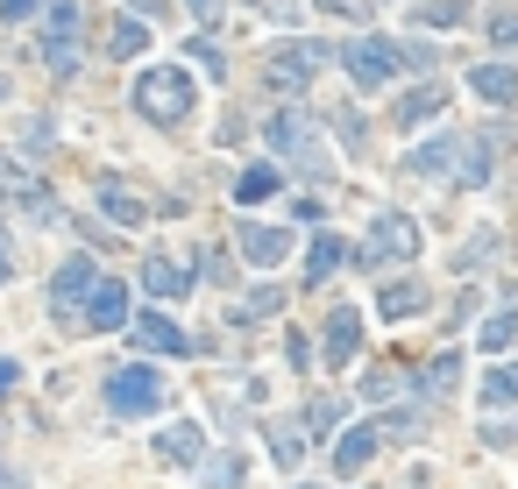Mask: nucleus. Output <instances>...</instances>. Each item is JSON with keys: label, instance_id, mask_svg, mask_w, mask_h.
I'll return each instance as SVG.
<instances>
[{"label": "nucleus", "instance_id": "obj_1", "mask_svg": "<svg viewBox=\"0 0 518 489\" xmlns=\"http://www.w3.org/2000/svg\"><path fill=\"white\" fill-rule=\"evenodd\" d=\"M341 71H348V86H355V93H384L391 78L405 71V43H391V36L369 29V36H355V43L341 50Z\"/></svg>", "mask_w": 518, "mask_h": 489}, {"label": "nucleus", "instance_id": "obj_2", "mask_svg": "<svg viewBox=\"0 0 518 489\" xmlns=\"http://www.w3.org/2000/svg\"><path fill=\"white\" fill-rule=\"evenodd\" d=\"M107 404H114V419H157L164 404H171V390H164V376L157 369H114L107 376Z\"/></svg>", "mask_w": 518, "mask_h": 489}, {"label": "nucleus", "instance_id": "obj_3", "mask_svg": "<svg viewBox=\"0 0 518 489\" xmlns=\"http://www.w3.org/2000/svg\"><path fill=\"white\" fill-rule=\"evenodd\" d=\"M263 135H270V156H291L299 171H313V178H327V171H334L327 149H320V135H313V114H270V121H263Z\"/></svg>", "mask_w": 518, "mask_h": 489}, {"label": "nucleus", "instance_id": "obj_4", "mask_svg": "<svg viewBox=\"0 0 518 489\" xmlns=\"http://www.w3.org/2000/svg\"><path fill=\"white\" fill-rule=\"evenodd\" d=\"M135 107L150 114V121H185V114H192V78H185L178 64L142 71V78H135Z\"/></svg>", "mask_w": 518, "mask_h": 489}, {"label": "nucleus", "instance_id": "obj_5", "mask_svg": "<svg viewBox=\"0 0 518 489\" xmlns=\"http://www.w3.org/2000/svg\"><path fill=\"white\" fill-rule=\"evenodd\" d=\"M419 220L412 213H377V220H369V241H362V256L369 263H412L419 256Z\"/></svg>", "mask_w": 518, "mask_h": 489}, {"label": "nucleus", "instance_id": "obj_6", "mask_svg": "<svg viewBox=\"0 0 518 489\" xmlns=\"http://www.w3.org/2000/svg\"><path fill=\"white\" fill-rule=\"evenodd\" d=\"M327 57H334V50H327V43H313V36H284V43L270 50V86H277V93H299Z\"/></svg>", "mask_w": 518, "mask_h": 489}, {"label": "nucleus", "instance_id": "obj_7", "mask_svg": "<svg viewBox=\"0 0 518 489\" xmlns=\"http://www.w3.org/2000/svg\"><path fill=\"white\" fill-rule=\"evenodd\" d=\"M79 29H86L79 0H50V8H43V57H50L57 71L79 64Z\"/></svg>", "mask_w": 518, "mask_h": 489}, {"label": "nucleus", "instance_id": "obj_8", "mask_svg": "<svg viewBox=\"0 0 518 489\" xmlns=\"http://www.w3.org/2000/svg\"><path fill=\"white\" fill-rule=\"evenodd\" d=\"M107 277H100V263L93 256H71L57 277H50V305L57 312H79V305H93V291H100Z\"/></svg>", "mask_w": 518, "mask_h": 489}, {"label": "nucleus", "instance_id": "obj_9", "mask_svg": "<svg viewBox=\"0 0 518 489\" xmlns=\"http://www.w3.org/2000/svg\"><path fill=\"white\" fill-rule=\"evenodd\" d=\"M242 256H249L256 270H277V263L291 256V227H270V220H249V227H242Z\"/></svg>", "mask_w": 518, "mask_h": 489}, {"label": "nucleus", "instance_id": "obj_10", "mask_svg": "<svg viewBox=\"0 0 518 489\" xmlns=\"http://www.w3.org/2000/svg\"><path fill=\"white\" fill-rule=\"evenodd\" d=\"M440 114H448V86H440V78H426L419 93H405V100H398V128H405V135H412V128H426V121H440Z\"/></svg>", "mask_w": 518, "mask_h": 489}, {"label": "nucleus", "instance_id": "obj_11", "mask_svg": "<svg viewBox=\"0 0 518 489\" xmlns=\"http://www.w3.org/2000/svg\"><path fill=\"white\" fill-rule=\"evenodd\" d=\"M355 348H362V312H348V305H341V312L327 319V369H348V362H355Z\"/></svg>", "mask_w": 518, "mask_h": 489}, {"label": "nucleus", "instance_id": "obj_12", "mask_svg": "<svg viewBox=\"0 0 518 489\" xmlns=\"http://www.w3.org/2000/svg\"><path fill=\"white\" fill-rule=\"evenodd\" d=\"M469 93L490 100V107H511V100H518V71H511V64H476V71H469Z\"/></svg>", "mask_w": 518, "mask_h": 489}, {"label": "nucleus", "instance_id": "obj_13", "mask_svg": "<svg viewBox=\"0 0 518 489\" xmlns=\"http://www.w3.org/2000/svg\"><path fill=\"white\" fill-rule=\"evenodd\" d=\"M142 291H150V298H185L192 277H185L178 256H150V263H142Z\"/></svg>", "mask_w": 518, "mask_h": 489}, {"label": "nucleus", "instance_id": "obj_14", "mask_svg": "<svg viewBox=\"0 0 518 489\" xmlns=\"http://www.w3.org/2000/svg\"><path fill=\"white\" fill-rule=\"evenodd\" d=\"M100 213H107L114 227H142V220H150V206H142L121 178H100Z\"/></svg>", "mask_w": 518, "mask_h": 489}, {"label": "nucleus", "instance_id": "obj_15", "mask_svg": "<svg viewBox=\"0 0 518 489\" xmlns=\"http://www.w3.org/2000/svg\"><path fill=\"white\" fill-rule=\"evenodd\" d=\"M455 156H462V142H455V135H440V142H426V149H412V156H405V171H412V178H448V171H455Z\"/></svg>", "mask_w": 518, "mask_h": 489}, {"label": "nucleus", "instance_id": "obj_16", "mask_svg": "<svg viewBox=\"0 0 518 489\" xmlns=\"http://www.w3.org/2000/svg\"><path fill=\"white\" fill-rule=\"evenodd\" d=\"M377 440H384L377 426H355V433H341V447H334V468H341V475H362L369 461H377Z\"/></svg>", "mask_w": 518, "mask_h": 489}, {"label": "nucleus", "instance_id": "obj_17", "mask_svg": "<svg viewBox=\"0 0 518 489\" xmlns=\"http://www.w3.org/2000/svg\"><path fill=\"white\" fill-rule=\"evenodd\" d=\"M135 341L150 348V355H185V348H192V341L178 334V326H171L164 312H142V319H135Z\"/></svg>", "mask_w": 518, "mask_h": 489}, {"label": "nucleus", "instance_id": "obj_18", "mask_svg": "<svg viewBox=\"0 0 518 489\" xmlns=\"http://www.w3.org/2000/svg\"><path fill=\"white\" fill-rule=\"evenodd\" d=\"M86 326H93V334H114V326H128V291H121V284H100L93 305H86Z\"/></svg>", "mask_w": 518, "mask_h": 489}, {"label": "nucleus", "instance_id": "obj_19", "mask_svg": "<svg viewBox=\"0 0 518 489\" xmlns=\"http://www.w3.org/2000/svg\"><path fill=\"white\" fill-rule=\"evenodd\" d=\"M426 305H433L426 284H384V291H377V312H384V319H412V312H426Z\"/></svg>", "mask_w": 518, "mask_h": 489}, {"label": "nucleus", "instance_id": "obj_20", "mask_svg": "<svg viewBox=\"0 0 518 489\" xmlns=\"http://www.w3.org/2000/svg\"><path fill=\"white\" fill-rule=\"evenodd\" d=\"M199 447H206V440H199V426H192V419H178V426H164V433H157V461H199Z\"/></svg>", "mask_w": 518, "mask_h": 489}, {"label": "nucleus", "instance_id": "obj_21", "mask_svg": "<svg viewBox=\"0 0 518 489\" xmlns=\"http://www.w3.org/2000/svg\"><path fill=\"white\" fill-rule=\"evenodd\" d=\"M277 185H284V171H277V163H249V171L235 178V199H242V206H263Z\"/></svg>", "mask_w": 518, "mask_h": 489}, {"label": "nucleus", "instance_id": "obj_22", "mask_svg": "<svg viewBox=\"0 0 518 489\" xmlns=\"http://www.w3.org/2000/svg\"><path fill=\"white\" fill-rule=\"evenodd\" d=\"M511 341H518V312H490V319L476 326V348H483V355H504Z\"/></svg>", "mask_w": 518, "mask_h": 489}, {"label": "nucleus", "instance_id": "obj_23", "mask_svg": "<svg viewBox=\"0 0 518 489\" xmlns=\"http://www.w3.org/2000/svg\"><path fill=\"white\" fill-rule=\"evenodd\" d=\"M270 461L277 468H299L306 461V433L299 426H270Z\"/></svg>", "mask_w": 518, "mask_h": 489}, {"label": "nucleus", "instance_id": "obj_24", "mask_svg": "<svg viewBox=\"0 0 518 489\" xmlns=\"http://www.w3.org/2000/svg\"><path fill=\"white\" fill-rule=\"evenodd\" d=\"M483 404H518V362H504V369L483 376Z\"/></svg>", "mask_w": 518, "mask_h": 489}, {"label": "nucleus", "instance_id": "obj_25", "mask_svg": "<svg viewBox=\"0 0 518 489\" xmlns=\"http://www.w3.org/2000/svg\"><path fill=\"white\" fill-rule=\"evenodd\" d=\"M490 43L518 50V0H497V8H490Z\"/></svg>", "mask_w": 518, "mask_h": 489}, {"label": "nucleus", "instance_id": "obj_26", "mask_svg": "<svg viewBox=\"0 0 518 489\" xmlns=\"http://www.w3.org/2000/svg\"><path fill=\"white\" fill-rule=\"evenodd\" d=\"M462 15H469L462 0H419V22H426V29H455Z\"/></svg>", "mask_w": 518, "mask_h": 489}, {"label": "nucleus", "instance_id": "obj_27", "mask_svg": "<svg viewBox=\"0 0 518 489\" xmlns=\"http://www.w3.org/2000/svg\"><path fill=\"white\" fill-rule=\"evenodd\" d=\"M242 475H249V468H242V454H220V461H206V482H213V489H242Z\"/></svg>", "mask_w": 518, "mask_h": 489}, {"label": "nucleus", "instance_id": "obj_28", "mask_svg": "<svg viewBox=\"0 0 518 489\" xmlns=\"http://www.w3.org/2000/svg\"><path fill=\"white\" fill-rule=\"evenodd\" d=\"M334 263H341V241H334V234H320L313 249H306V277H327Z\"/></svg>", "mask_w": 518, "mask_h": 489}, {"label": "nucleus", "instance_id": "obj_29", "mask_svg": "<svg viewBox=\"0 0 518 489\" xmlns=\"http://www.w3.org/2000/svg\"><path fill=\"white\" fill-rule=\"evenodd\" d=\"M142 43H150V29H142V22H114V36H107V50H114V57H135Z\"/></svg>", "mask_w": 518, "mask_h": 489}, {"label": "nucleus", "instance_id": "obj_30", "mask_svg": "<svg viewBox=\"0 0 518 489\" xmlns=\"http://www.w3.org/2000/svg\"><path fill=\"white\" fill-rule=\"evenodd\" d=\"M277 305H284V291H277V284H263V291H249V298L235 305V319H263V312H277Z\"/></svg>", "mask_w": 518, "mask_h": 489}, {"label": "nucleus", "instance_id": "obj_31", "mask_svg": "<svg viewBox=\"0 0 518 489\" xmlns=\"http://www.w3.org/2000/svg\"><path fill=\"white\" fill-rule=\"evenodd\" d=\"M455 376H462V362H455V355H440V362L419 376V390H455Z\"/></svg>", "mask_w": 518, "mask_h": 489}, {"label": "nucleus", "instance_id": "obj_32", "mask_svg": "<svg viewBox=\"0 0 518 489\" xmlns=\"http://www.w3.org/2000/svg\"><path fill=\"white\" fill-rule=\"evenodd\" d=\"M462 163H469V171H462L469 185H490V142H469V149H462Z\"/></svg>", "mask_w": 518, "mask_h": 489}, {"label": "nucleus", "instance_id": "obj_33", "mask_svg": "<svg viewBox=\"0 0 518 489\" xmlns=\"http://www.w3.org/2000/svg\"><path fill=\"white\" fill-rule=\"evenodd\" d=\"M341 419H348L341 397H313V433H327V426H341Z\"/></svg>", "mask_w": 518, "mask_h": 489}, {"label": "nucleus", "instance_id": "obj_34", "mask_svg": "<svg viewBox=\"0 0 518 489\" xmlns=\"http://www.w3.org/2000/svg\"><path fill=\"white\" fill-rule=\"evenodd\" d=\"M334 128H341L348 149H362V114H355V107H334Z\"/></svg>", "mask_w": 518, "mask_h": 489}, {"label": "nucleus", "instance_id": "obj_35", "mask_svg": "<svg viewBox=\"0 0 518 489\" xmlns=\"http://www.w3.org/2000/svg\"><path fill=\"white\" fill-rule=\"evenodd\" d=\"M320 8H334V15H348V22H369V0H320Z\"/></svg>", "mask_w": 518, "mask_h": 489}, {"label": "nucleus", "instance_id": "obj_36", "mask_svg": "<svg viewBox=\"0 0 518 489\" xmlns=\"http://www.w3.org/2000/svg\"><path fill=\"white\" fill-rule=\"evenodd\" d=\"M36 15V0H0V22H29Z\"/></svg>", "mask_w": 518, "mask_h": 489}, {"label": "nucleus", "instance_id": "obj_37", "mask_svg": "<svg viewBox=\"0 0 518 489\" xmlns=\"http://www.w3.org/2000/svg\"><path fill=\"white\" fill-rule=\"evenodd\" d=\"M192 57H199V64H206V71H213V78H220V71H228V64H220V50H213V43H206V36H199V43H192Z\"/></svg>", "mask_w": 518, "mask_h": 489}, {"label": "nucleus", "instance_id": "obj_38", "mask_svg": "<svg viewBox=\"0 0 518 489\" xmlns=\"http://www.w3.org/2000/svg\"><path fill=\"white\" fill-rule=\"evenodd\" d=\"M263 15H277V22H299V0H263Z\"/></svg>", "mask_w": 518, "mask_h": 489}, {"label": "nucleus", "instance_id": "obj_39", "mask_svg": "<svg viewBox=\"0 0 518 489\" xmlns=\"http://www.w3.org/2000/svg\"><path fill=\"white\" fill-rule=\"evenodd\" d=\"M185 8H192L199 22H220V0H185Z\"/></svg>", "mask_w": 518, "mask_h": 489}, {"label": "nucleus", "instance_id": "obj_40", "mask_svg": "<svg viewBox=\"0 0 518 489\" xmlns=\"http://www.w3.org/2000/svg\"><path fill=\"white\" fill-rule=\"evenodd\" d=\"M15 383H22V369H15L8 355H0V390H15Z\"/></svg>", "mask_w": 518, "mask_h": 489}, {"label": "nucleus", "instance_id": "obj_41", "mask_svg": "<svg viewBox=\"0 0 518 489\" xmlns=\"http://www.w3.org/2000/svg\"><path fill=\"white\" fill-rule=\"evenodd\" d=\"M0 489H22V475H15L8 461H0Z\"/></svg>", "mask_w": 518, "mask_h": 489}, {"label": "nucleus", "instance_id": "obj_42", "mask_svg": "<svg viewBox=\"0 0 518 489\" xmlns=\"http://www.w3.org/2000/svg\"><path fill=\"white\" fill-rule=\"evenodd\" d=\"M128 8H135V15H157V8H164V0H128Z\"/></svg>", "mask_w": 518, "mask_h": 489}, {"label": "nucleus", "instance_id": "obj_43", "mask_svg": "<svg viewBox=\"0 0 518 489\" xmlns=\"http://www.w3.org/2000/svg\"><path fill=\"white\" fill-rule=\"evenodd\" d=\"M8 270H15V256H8V241H0V284H8Z\"/></svg>", "mask_w": 518, "mask_h": 489}, {"label": "nucleus", "instance_id": "obj_44", "mask_svg": "<svg viewBox=\"0 0 518 489\" xmlns=\"http://www.w3.org/2000/svg\"><path fill=\"white\" fill-rule=\"evenodd\" d=\"M8 93H15V86H8V71H0V100H8Z\"/></svg>", "mask_w": 518, "mask_h": 489}]
</instances>
